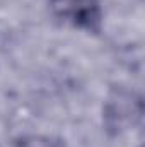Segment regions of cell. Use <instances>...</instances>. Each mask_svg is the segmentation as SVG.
<instances>
[{"label": "cell", "mask_w": 145, "mask_h": 147, "mask_svg": "<svg viewBox=\"0 0 145 147\" xmlns=\"http://www.w3.org/2000/svg\"><path fill=\"white\" fill-rule=\"evenodd\" d=\"M50 2L53 10L60 17L73 22L75 26L92 29V26L99 22L97 0H50Z\"/></svg>", "instance_id": "1"}, {"label": "cell", "mask_w": 145, "mask_h": 147, "mask_svg": "<svg viewBox=\"0 0 145 147\" xmlns=\"http://www.w3.org/2000/svg\"><path fill=\"white\" fill-rule=\"evenodd\" d=\"M15 147H58V142L48 135H26L15 142Z\"/></svg>", "instance_id": "2"}]
</instances>
